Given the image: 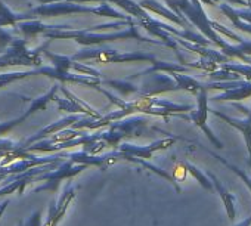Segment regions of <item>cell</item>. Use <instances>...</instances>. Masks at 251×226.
Wrapping results in <instances>:
<instances>
[{
	"label": "cell",
	"mask_w": 251,
	"mask_h": 226,
	"mask_svg": "<svg viewBox=\"0 0 251 226\" xmlns=\"http://www.w3.org/2000/svg\"><path fill=\"white\" fill-rule=\"evenodd\" d=\"M37 17L30 14H18L14 12L3 0H0V28L3 27H12L17 28L20 23L23 21H28V20H36Z\"/></svg>",
	"instance_id": "3"
},
{
	"label": "cell",
	"mask_w": 251,
	"mask_h": 226,
	"mask_svg": "<svg viewBox=\"0 0 251 226\" xmlns=\"http://www.w3.org/2000/svg\"><path fill=\"white\" fill-rule=\"evenodd\" d=\"M81 170V167H71L68 163L64 164L62 167H59L58 170L52 172V173H46V175H42L39 177V180H53L59 185V180L64 179V177H68V176H73L75 173H78Z\"/></svg>",
	"instance_id": "7"
},
{
	"label": "cell",
	"mask_w": 251,
	"mask_h": 226,
	"mask_svg": "<svg viewBox=\"0 0 251 226\" xmlns=\"http://www.w3.org/2000/svg\"><path fill=\"white\" fill-rule=\"evenodd\" d=\"M17 37H14L9 31H6L5 28H0V53L5 52L8 48H11L14 45Z\"/></svg>",
	"instance_id": "9"
},
{
	"label": "cell",
	"mask_w": 251,
	"mask_h": 226,
	"mask_svg": "<svg viewBox=\"0 0 251 226\" xmlns=\"http://www.w3.org/2000/svg\"><path fill=\"white\" fill-rule=\"evenodd\" d=\"M58 87H59V86H53L49 92H46V93L40 95L39 98H36V99H33V100H31V99L24 98V99L30 100L31 103H30V108L24 112V114H21L23 120H27L30 116H33L34 112H37V111H43V109H46V108H48V103H49L50 100H55V95H56V92H58Z\"/></svg>",
	"instance_id": "5"
},
{
	"label": "cell",
	"mask_w": 251,
	"mask_h": 226,
	"mask_svg": "<svg viewBox=\"0 0 251 226\" xmlns=\"http://www.w3.org/2000/svg\"><path fill=\"white\" fill-rule=\"evenodd\" d=\"M5 177H6V175H3V173H2V175H0V180H3Z\"/></svg>",
	"instance_id": "14"
},
{
	"label": "cell",
	"mask_w": 251,
	"mask_h": 226,
	"mask_svg": "<svg viewBox=\"0 0 251 226\" xmlns=\"http://www.w3.org/2000/svg\"><path fill=\"white\" fill-rule=\"evenodd\" d=\"M17 28L21 31V34L24 36V39L28 40V39H34V37H37V36H40V34H42V36H46L48 33H50V31L59 28V25L55 27V25L43 24V23L39 21V20H28V21L20 23Z\"/></svg>",
	"instance_id": "4"
},
{
	"label": "cell",
	"mask_w": 251,
	"mask_h": 226,
	"mask_svg": "<svg viewBox=\"0 0 251 226\" xmlns=\"http://www.w3.org/2000/svg\"><path fill=\"white\" fill-rule=\"evenodd\" d=\"M18 226H24V222H20V225Z\"/></svg>",
	"instance_id": "15"
},
{
	"label": "cell",
	"mask_w": 251,
	"mask_h": 226,
	"mask_svg": "<svg viewBox=\"0 0 251 226\" xmlns=\"http://www.w3.org/2000/svg\"><path fill=\"white\" fill-rule=\"evenodd\" d=\"M8 205H9V200H5L3 202H0V219H2V216H3V213L6 211V208H8Z\"/></svg>",
	"instance_id": "11"
},
{
	"label": "cell",
	"mask_w": 251,
	"mask_h": 226,
	"mask_svg": "<svg viewBox=\"0 0 251 226\" xmlns=\"http://www.w3.org/2000/svg\"><path fill=\"white\" fill-rule=\"evenodd\" d=\"M28 40L27 39H20L17 37L14 45L8 48L5 52L0 55V70L8 68V67H40L43 65L42 62V53L46 50V45L37 48V49H28L27 48Z\"/></svg>",
	"instance_id": "1"
},
{
	"label": "cell",
	"mask_w": 251,
	"mask_h": 226,
	"mask_svg": "<svg viewBox=\"0 0 251 226\" xmlns=\"http://www.w3.org/2000/svg\"><path fill=\"white\" fill-rule=\"evenodd\" d=\"M64 2H71V3H90V2H100V0H64Z\"/></svg>",
	"instance_id": "12"
},
{
	"label": "cell",
	"mask_w": 251,
	"mask_h": 226,
	"mask_svg": "<svg viewBox=\"0 0 251 226\" xmlns=\"http://www.w3.org/2000/svg\"><path fill=\"white\" fill-rule=\"evenodd\" d=\"M39 5H49V3H53V2H61V0H36Z\"/></svg>",
	"instance_id": "13"
},
{
	"label": "cell",
	"mask_w": 251,
	"mask_h": 226,
	"mask_svg": "<svg viewBox=\"0 0 251 226\" xmlns=\"http://www.w3.org/2000/svg\"><path fill=\"white\" fill-rule=\"evenodd\" d=\"M24 226H42V213L36 211L33 213L27 222H24Z\"/></svg>",
	"instance_id": "10"
},
{
	"label": "cell",
	"mask_w": 251,
	"mask_h": 226,
	"mask_svg": "<svg viewBox=\"0 0 251 226\" xmlns=\"http://www.w3.org/2000/svg\"><path fill=\"white\" fill-rule=\"evenodd\" d=\"M78 119L77 117H67V119H62V120H59V122H56V123H52V125H49V126H46L45 129H42L40 132H37L34 136H31V138H28L25 142H24V148H27V147H30V145H33V144H36V142H39L42 138H45V136H48V135H52V133H56V132H59L61 129H64L65 126H68V125H71V123H74V122H77Z\"/></svg>",
	"instance_id": "6"
},
{
	"label": "cell",
	"mask_w": 251,
	"mask_h": 226,
	"mask_svg": "<svg viewBox=\"0 0 251 226\" xmlns=\"http://www.w3.org/2000/svg\"><path fill=\"white\" fill-rule=\"evenodd\" d=\"M31 75H36V71L34 70H28V71H14V73H3L0 74V89L14 83V81H18V80H24V78H28Z\"/></svg>",
	"instance_id": "8"
},
{
	"label": "cell",
	"mask_w": 251,
	"mask_h": 226,
	"mask_svg": "<svg viewBox=\"0 0 251 226\" xmlns=\"http://www.w3.org/2000/svg\"><path fill=\"white\" fill-rule=\"evenodd\" d=\"M84 12H93V14H99V15H112V17H118V14H115L112 9H109L106 5L100 6V8H89V6H83L80 3H71V2H53L49 5H40L37 8L31 9V14L36 17H61V15H73V14H84Z\"/></svg>",
	"instance_id": "2"
}]
</instances>
